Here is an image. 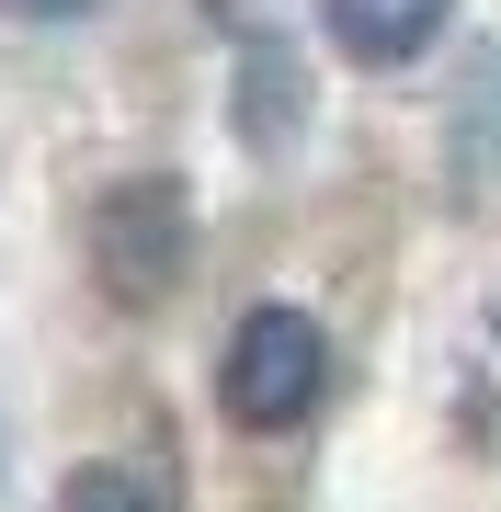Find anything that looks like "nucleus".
Masks as SVG:
<instances>
[{
	"label": "nucleus",
	"instance_id": "nucleus-4",
	"mask_svg": "<svg viewBox=\"0 0 501 512\" xmlns=\"http://www.w3.org/2000/svg\"><path fill=\"white\" fill-rule=\"evenodd\" d=\"M240 137L251 148H297V69H285V46L240 57Z\"/></svg>",
	"mask_w": 501,
	"mask_h": 512
},
{
	"label": "nucleus",
	"instance_id": "nucleus-5",
	"mask_svg": "<svg viewBox=\"0 0 501 512\" xmlns=\"http://www.w3.org/2000/svg\"><path fill=\"white\" fill-rule=\"evenodd\" d=\"M57 512H160V501H149V478H126V467H80L69 490H57Z\"/></svg>",
	"mask_w": 501,
	"mask_h": 512
},
{
	"label": "nucleus",
	"instance_id": "nucleus-3",
	"mask_svg": "<svg viewBox=\"0 0 501 512\" xmlns=\"http://www.w3.org/2000/svg\"><path fill=\"white\" fill-rule=\"evenodd\" d=\"M319 23H331V46L353 69H410L445 35V0H319Z\"/></svg>",
	"mask_w": 501,
	"mask_h": 512
},
{
	"label": "nucleus",
	"instance_id": "nucleus-6",
	"mask_svg": "<svg viewBox=\"0 0 501 512\" xmlns=\"http://www.w3.org/2000/svg\"><path fill=\"white\" fill-rule=\"evenodd\" d=\"M12 12H23V23H80L92 0H12Z\"/></svg>",
	"mask_w": 501,
	"mask_h": 512
},
{
	"label": "nucleus",
	"instance_id": "nucleus-1",
	"mask_svg": "<svg viewBox=\"0 0 501 512\" xmlns=\"http://www.w3.org/2000/svg\"><path fill=\"white\" fill-rule=\"evenodd\" d=\"M80 239H92V285L114 308H160V296L183 285V262H194V205H183V183L137 171V183H114L92 205Z\"/></svg>",
	"mask_w": 501,
	"mask_h": 512
},
{
	"label": "nucleus",
	"instance_id": "nucleus-2",
	"mask_svg": "<svg viewBox=\"0 0 501 512\" xmlns=\"http://www.w3.org/2000/svg\"><path fill=\"white\" fill-rule=\"evenodd\" d=\"M331 387V342H319L308 308H251L228 330V365H217V399L240 433H297Z\"/></svg>",
	"mask_w": 501,
	"mask_h": 512
}]
</instances>
